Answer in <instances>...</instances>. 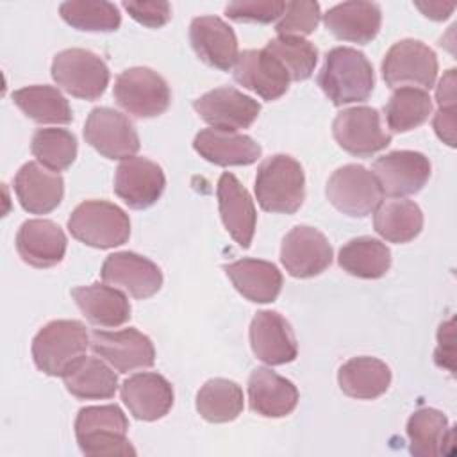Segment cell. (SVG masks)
<instances>
[{"mask_svg":"<svg viewBox=\"0 0 457 457\" xmlns=\"http://www.w3.org/2000/svg\"><path fill=\"white\" fill-rule=\"evenodd\" d=\"M250 409L264 418H284L298 403V389L270 368H255L248 378Z\"/></svg>","mask_w":457,"mask_h":457,"instance_id":"obj_27","label":"cell"},{"mask_svg":"<svg viewBox=\"0 0 457 457\" xmlns=\"http://www.w3.org/2000/svg\"><path fill=\"white\" fill-rule=\"evenodd\" d=\"M84 139L105 159H129L139 150L132 121L111 107H95L84 123Z\"/></svg>","mask_w":457,"mask_h":457,"instance_id":"obj_12","label":"cell"},{"mask_svg":"<svg viewBox=\"0 0 457 457\" xmlns=\"http://www.w3.org/2000/svg\"><path fill=\"white\" fill-rule=\"evenodd\" d=\"M373 227L389 243H409L423 228V212L412 200H386L373 212Z\"/></svg>","mask_w":457,"mask_h":457,"instance_id":"obj_33","label":"cell"},{"mask_svg":"<svg viewBox=\"0 0 457 457\" xmlns=\"http://www.w3.org/2000/svg\"><path fill=\"white\" fill-rule=\"evenodd\" d=\"M287 71L291 80H305L312 75L318 62V48L303 39L291 36H277L264 46Z\"/></svg>","mask_w":457,"mask_h":457,"instance_id":"obj_40","label":"cell"},{"mask_svg":"<svg viewBox=\"0 0 457 457\" xmlns=\"http://www.w3.org/2000/svg\"><path fill=\"white\" fill-rule=\"evenodd\" d=\"M318 86L334 105L364 102L375 87L373 66L357 48L336 46L325 55Z\"/></svg>","mask_w":457,"mask_h":457,"instance_id":"obj_1","label":"cell"},{"mask_svg":"<svg viewBox=\"0 0 457 457\" xmlns=\"http://www.w3.org/2000/svg\"><path fill=\"white\" fill-rule=\"evenodd\" d=\"M123 9L134 18L137 23L159 29L166 25L171 18V7L168 2L154 0V2H123Z\"/></svg>","mask_w":457,"mask_h":457,"instance_id":"obj_43","label":"cell"},{"mask_svg":"<svg viewBox=\"0 0 457 457\" xmlns=\"http://www.w3.org/2000/svg\"><path fill=\"white\" fill-rule=\"evenodd\" d=\"M321 18L320 4L311 0L286 2V9L278 18L275 30L278 36L303 37L316 30Z\"/></svg>","mask_w":457,"mask_h":457,"instance_id":"obj_41","label":"cell"},{"mask_svg":"<svg viewBox=\"0 0 457 457\" xmlns=\"http://www.w3.org/2000/svg\"><path fill=\"white\" fill-rule=\"evenodd\" d=\"M52 79L68 95L96 100L109 86V68L100 55L86 48H66L54 55Z\"/></svg>","mask_w":457,"mask_h":457,"instance_id":"obj_6","label":"cell"},{"mask_svg":"<svg viewBox=\"0 0 457 457\" xmlns=\"http://www.w3.org/2000/svg\"><path fill=\"white\" fill-rule=\"evenodd\" d=\"M286 2L277 0H237L225 5V14L232 21L271 23L282 16Z\"/></svg>","mask_w":457,"mask_h":457,"instance_id":"obj_42","label":"cell"},{"mask_svg":"<svg viewBox=\"0 0 457 457\" xmlns=\"http://www.w3.org/2000/svg\"><path fill=\"white\" fill-rule=\"evenodd\" d=\"M436 100L439 107H455V70L450 68L436 86Z\"/></svg>","mask_w":457,"mask_h":457,"instance_id":"obj_45","label":"cell"},{"mask_svg":"<svg viewBox=\"0 0 457 457\" xmlns=\"http://www.w3.org/2000/svg\"><path fill=\"white\" fill-rule=\"evenodd\" d=\"M64 386L70 395L80 400L112 398L118 389L116 373L96 357H80L64 375Z\"/></svg>","mask_w":457,"mask_h":457,"instance_id":"obj_32","label":"cell"},{"mask_svg":"<svg viewBox=\"0 0 457 457\" xmlns=\"http://www.w3.org/2000/svg\"><path fill=\"white\" fill-rule=\"evenodd\" d=\"M337 384L350 398L373 400L389 389L391 370L377 357H352L341 364L337 371Z\"/></svg>","mask_w":457,"mask_h":457,"instance_id":"obj_30","label":"cell"},{"mask_svg":"<svg viewBox=\"0 0 457 457\" xmlns=\"http://www.w3.org/2000/svg\"><path fill=\"white\" fill-rule=\"evenodd\" d=\"M91 350L95 355L109 362L120 373L152 368L155 362V348L148 336L137 328L123 330H93Z\"/></svg>","mask_w":457,"mask_h":457,"instance_id":"obj_11","label":"cell"},{"mask_svg":"<svg viewBox=\"0 0 457 457\" xmlns=\"http://www.w3.org/2000/svg\"><path fill=\"white\" fill-rule=\"evenodd\" d=\"M189 41L207 66L228 71L237 61V37L234 29L218 16H196L189 25Z\"/></svg>","mask_w":457,"mask_h":457,"instance_id":"obj_19","label":"cell"},{"mask_svg":"<svg viewBox=\"0 0 457 457\" xmlns=\"http://www.w3.org/2000/svg\"><path fill=\"white\" fill-rule=\"evenodd\" d=\"M121 400L129 412L141 421L164 418L173 407V387L166 377L154 371H141L121 384Z\"/></svg>","mask_w":457,"mask_h":457,"instance_id":"obj_20","label":"cell"},{"mask_svg":"<svg viewBox=\"0 0 457 457\" xmlns=\"http://www.w3.org/2000/svg\"><path fill=\"white\" fill-rule=\"evenodd\" d=\"M430 170L428 157L414 150L389 152L375 159L371 168L382 193L396 198L420 193L430 179Z\"/></svg>","mask_w":457,"mask_h":457,"instance_id":"obj_15","label":"cell"},{"mask_svg":"<svg viewBox=\"0 0 457 457\" xmlns=\"http://www.w3.org/2000/svg\"><path fill=\"white\" fill-rule=\"evenodd\" d=\"M432 114V98L420 87H398L384 105L391 132H409L423 125Z\"/></svg>","mask_w":457,"mask_h":457,"instance_id":"obj_37","label":"cell"},{"mask_svg":"<svg viewBox=\"0 0 457 457\" xmlns=\"http://www.w3.org/2000/svg\"><path fill=\"white\" fill-rule=\"evenodd\" d=\"M30 152L52 171L68 170L77 157V137L66 129H37L30 141Z\"/></svg>","mask_w":457,"mask_h":457,"instance_id":"obj_39","label":"cell"},{"mask_svg":"<svg viewBox=\"0 0 457 457\" xmlns=\"http://www.w3.org/2000/svg\"><path fill=\"white\" fill-rule=\"evenodd\" d=\"M332 246L323 232L309 225L293 227L280 246V262L295 278H311L332 264Z\"/></svg>","mask_w":457,"mask_h":457,"instance_id":"obj_13","label":"cell"},{"mask_svg":"<svg viewBox=\"0 0 457 457\" xmlns=\"http://www.w3.org/2000/svg\"><path fill=\"white\" fill-rule=\"evenodd\" d=\"M14 193L27 212L48 214L64 196V180L41 162L29 161L14 175Z\"/></svg>","mask_w":457,"mask_h":457,"instance_id":"obj_24","label":"cell"},{"mask_svg":"<svg viewBox=\"0 0 457 457\" xmlns=\"http://www.w3.org/2000/svg\"><path fill=\"white\" fill-rule=\"evenodd\" d=\"M223 271L239 295L255 303L273 302L282 289V273L273 262L261 259H239L223 266Z\"/></svg>","mask_w":457,"mask_h":457,"instance_id":"obj_29","label":"cell"},{"mask_svg":"<svg viewBox=\"0 0 457 457\" xmlns=\"http://www.w3.org/2000/svg\"><path fill=\"white\" fill-rule=\"evenodd\" d=\"M250 346L253 355L270 366L296 359L298 346L289 321L277 311H259L250 323Z\"/></svg>","mask_w":457,"mask_h":457,"instance_id":"obj_18","label":"cell"},{"mask_svg":"<svg viewBox=\"0 0 457 457\" xmlns=\"http://www.w3.org/2000/svg\"><path fill=\"white\" fill-rule=\"evenodd\" d=\"M336 143L348 154L370 157L391 143V134L382 129L377 109L361 105L337 112L332 121Z\"/></svg>","mask_w":457,"mask_h":457,"instance_id":"obj_10","label":"cell"},{"mask_svg":"<svg viewBox=\"0 0 457 457\" xmlns=\"http://www.w3.org/2000/svg\"><path fill=\"white\" fill-rule=\"evenodd\" d=\"M61 18L84 32H112L121 23L118 7L104 0H71L59 5Z\"/></svg>","mask_w":457,"mask_h":457,"instance_id":"obj_38","label":"cell"},{"mask_svg":"<svg viewBox=\"0 0 457 457\" xmlns=\"http://www.w3.org/2000/svg\"><path fill=\"white\" fill-rule=\"evenodd\" d=\"M337 262L353 277L380 278L391 268V250L380 239L361 236L341 246Z\"/></svg>","mask_w":457,"mask_h":457,"instance_id":"obj_34","label":"cell"},{"mask_svg":"<svg viewBox=\"0 0 457 457\" xmlns=\"http://www.w3.org/2000/svg\"><path fill=\"white\" fill-rule=\"evenodd\" d=\"M66 234L52 220H27L16 234V252L32 268H52L64 259Z\"/></svg>","mask_w":457,"mask_h":457,"instance_id":"obj_23","label":"cell"},{"mask_svg":"<svg viewBox=\"0 0 457 457\" xmlns=\"http://www.w3.org/2000/svg\"><path fill=\"white\" fill-rule=\"evenodd\" d=\"M166 187L162 168L146 157L123 159L114 173V193L130 209H148Z\"/></svg>","mask_w":457,"mask_h":457,"instance_id":"obj_17","label":"cell"},{"mask_svg":"<svg viewBox=\"0 0 457 457\" xmlns=\"http://www.w3.org/2000/svg\"><path fill=\"white\" fill-rule=\"evenodd\" d=\"M253 189L257 204L264 211L293 214L305 198L303 168L295 157L275 154L257 168Z\"/></svg>","mask_w":457,"mask_h":457,"instance_id":"obj_2","label":"cell"},{"mask_svg":"<svg viewBox=\"0 0 457 457\" xmlns=\"http://www.w3.org/2000/svg\"><path fill=\"white\" fill-rule=\"evenodd\" d=\"M411 453L416 457H437L450 453L453 430L448 418L432 407L414 411L407 421Z\"/></svg>","mask_w":457,"mask_h":457,"instance_id":"obj_31","label":"cell"},{"mask_svg":"<svg viewBox=\"0 0 457 457\" xmlns=\"http://www.w3.org/2000/svg\"><path fill=\"white\" fill-rule=\"evenodd\" d=\"M193 109L212 129L237 132L257 120L261 104L236 87L221 86L196 98Z\"/></svg>","mask_w":457,"mask_h":457,"instance_id":"obj_14","label":"cell"},{"mask_svg":"<svg viewBox=\"0 0 457 457\" xmlns=\"http://www.w3.org/2000/svg\"><path fill=\"white\" fill-rule=\"evenodd\" d=\"M71 296L91 325L114 328L130 320V303L114 286L100 282L71 289Z\"/></svg>","mask_w":457,"mask_h":457,"instance_id":"obj_28","label":"cell"},{"mask_svg":"<svg viewBox=\"0 0 457 457\" xmlns=\"http://www.w3.org/2000/svg\"><path fill=\"white\" fill-rule=\"evenodd\" d=\"M243 407V389L228 378H209L196 393V411L209 423L234 421Z\"/></svg>","mask_w":457,"mask_h":457,"instance_id":"obj_36","label":"cell"},{"mask_svg":"<svg viewBox=\"0 0 457 457\" xmlns=\"http://www.w3.org/2000/svg\"><path fill=\"white\" fill-rule=\"evenodd\" d=\"M129 420L118 405L82 407L75 418V437L84 455H136L127 439Z\"/></svg>","mask_w":457,"mask_h":457,"instance_id":"obj_3","label":"cell"},{"mask_svg":"<svg viewBox=\"0 0 457 457\" xmlns=\"http://www.w3.org/2000/svg\"><path fill=\"white\" fill-rule=\"evenodd\" d=\"M193 148L200 157L218 166H248L262 154L261 145L253 137L212 127L195 136Z\"/></svg>","mask_w":457,"mask_h":457,"instance_id":"obj_26","label":"cell"},{"mask_svg":"<svg viewBox=\"0 0 457 457\" xmlns=\"http://www.w3.org/2000/svg\"><path fill=\"white\" fill-rule=\"evenodd\" d=\"M434 130L448 146H455V107H439L434 114Z\"/></svg>","mask_w":457,"mask_h":457,"instance_id":"obj_44","label":"cell"},{"mask_svg":"<svg viewBox=\"0 0 457 457\" xmlns=\"http://www.w3.org/2000/svg\"><path fill=\"white\" fill-rule=\"evenodd\" d=\"M414 5H416L427 18L436 20V21L446 20V18L453 12V9H455V4H453V2H450V4H446V2H416Z\"/></svg>","mask_w":457,"mask_h":457,"instance_id":"obj_46","label":"cell"},{"mask_svg":"<svg viewBox=\"0 0 457 457\" xmlns=\"http://www.w3.org/2000/svg\"><path fill=\"white\" fill-rule=\"evenodd\" d=\"M68 230L87 246L114 248L129 241L130 220L116 204L107 200H86L71 211Z\"/></svg>","mask_w":457,"mask_h":457,"instance_id":"obj_5","label":"cell"},{"mask_svg":"<svg viewBox=\"0 0 457 457\" xmlns=\"http://www.w3.org/2000/svg\"><path fill=\"white\" fill-rule=\"evenodd\" d=\"M216 196L227 232L241 248H248L257 223V212L250 193L236 175L225 171L218 180Z\"/></svg>","mask_w":457,"mask_h":457,"instance_id":"obj_22","label":"cell"},{"mask_svg":"<svg viewBox=\"0 0 457 457\" xmlns=\"http://www.w3.org/2000/svg\"><path fill=\"white\" fill-rule=\"evenodd\" d=\"M437 55L420 39H400L384 55L382 77L391 89H430L437 79Z\"/></svg>","mask_w":457,"mask_h":457,"instance_id":"obj_7","label":"cell"},{"mask_svg":"<svg viewBox=\"0 0 457 457\" xmlns=\"http://www.w3.org/2000/svg\"><path fill=\"white\" fill-rule=\"evenodd\" d=\"M100 275L105 284L120 287L137 300L154 296L162 286L161 268L136 252H114L107 255Z\"/></svg>","mask_w":457,"mask_h":457,"instance_id":"obj_16","label":"cell"},{"mask_svg":"<svg viewBox=\"0 0 457 457\" xmlns=\"http://www.w3.org/2000/svg\"><path fill=\"white\" fill-rule=\"evenodd\" d=\"M234 80L268 102L286 95L291 82L284 66L264 48L245 50L237 55Z\"/></svg>","mask_w":457,"mask_h":457,"instance_id":"obj_21","label":"cell"},{"mask_svg":"<svg viewBox=\"0 0 457 457\" xmlns=\"http://www.w3.org/2000/svg\"><path fill=\"white\" fill-rule=\"evenodd\" d=\"M12 102L27 118L41 125H66L73 120L68 100L54 86L34 84L16 89L12 93Z\"/></svg>","mask_w":457,"mask_h":457,"instance_id":"obj_35","label":"cell"},{"mask_svg":"<svg viewBox=\"0 0 457 457\" xmlns=\"http://www.w3.org/2000/svg\"><path fill=\"white\" fill-rule=\"evenodd\" d=\"M91 337L82 321L54 320L32 339V359L39 371L62 377L80 357L86 355Z\"/></svg>","mask_w":457,"mask_h":457,"instance_id":"obj_4","label":"cell"},{"mask_svg":"<svg viewBox=\"0 0 457 457\" xmlns=\"http://www.w3.org/2000/svg\"><path fill=\"white\" fill-rule=\"evenodd\" d=\"M323 23L334 37L348 43L366 45L373 41L380 30L382 11L375 2H343L330 7L323 14Z\"/></svg>","mask_w":457,"mask_h":457,"instance_id":"obj_25","label":"cell"},{"mask_svg":"<svg viewBox=\"0 0 457 457\" xmlns=\"http://www.w3.org/2000/svg\"><path fill=\"white\" fill-rule=\"evenodd\" d=\"M116 104L136 118L161 116L171 102V91L166 80L146 66L123 70L112 87Z\"/></svg>","mask_w":457,"mask_h":457,"instance_id":"obj_8","label":"cell"},{"mask_svg":"<svg viewBox=\"0 0 457 457\" xmlns=\"http://www.w3.org/2000/svg\"><path fill=\"white\" fill-rule=\"evenodd\" d=\"M327 200L343 214L364 218L380 205L382 189L371 170L361 164H345L327 180Z\"/></svg>","mask_w":457,"mask_h":457,"instance_id":"obj_9","label":"cell"}]
</instances>
